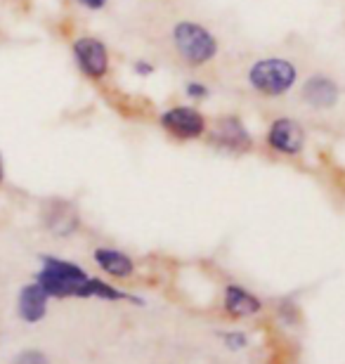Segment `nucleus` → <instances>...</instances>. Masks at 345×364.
<instances>
[{"label": "nucleus", "instance_id": "17", "mask_svg": "<svg viewBox=\"0 0 345 364\" xmlns=\"http://www.w3.org/2000/svg\"><path fill=\"white\" fill-rule=\"evenodd\" d=\"M78 5H83L85 10H92V12H97V10H105L109 0H76Z\"/></svg>", "mask_w": 345, "mask_h": 364}, {"label": "nucleus", "instance_id": "15", "mask_svg": "<svg viewBox=\"0 0 345 364\" xmlns=\"http://www.w3.org/2000/svg\"><path fill=\"white\" fill-rule=\"evenodd\" d=\"M14 364H50V362L41 350H26L14 360Z\"/></svg>", "mask_w": 345, "mask_h": 364}, {"label": "nucleus", "instance_id": "12", "mask_svg": "<svg viewBox=\"0 0 345 364\" xmlns=\"http://www.w3.org/2000/svg\"><path fill=\"white\" fill-rule=\"evenodd\" d=\"M48 223H50V230H53L55 235L67 237L78 228L76 208H73L71 203L57 201V203H53V215H48Z\"/></svg>", "mask_w": 345, "mask_h": 364}, {"label": "nucleus", "instance_id": "2", "mask_svg": "<svg viewBox=\"0 0 345 364\" xmlns=\"http://www.w3.org/2000/svg\"><path fill=\"white\" fill-rule=\"evenodd\" d=\"M300 69L286 57H260L246 69V85L255 95L277 100L289 95L298 85Z\"/></svg>", "mask_w": 345, "mask_h": 364}, {"label": "nucleus", "instance_id": "16", "mask_svg": "<svg viewBox=\"0 0 345 364\" xmlns=\"http://www.w3.org/2000/svg\"><path fill=\"white\" fill-rule=\"evenodd\" d=\"M133 71L139 76V78H147V76H154V71H156V67L149 62V60H135L133 62Z\"/></svg>", "mask_w": 345, "mask_h": 364}, {"label": "nucleus", "instance_id": "18", "mask_svg": "<svg viewBox=\"0 0 345 364\" xmlns=\"http://www.w3.org/2000/svg\"><path fill=\"white\" fill-rule=\"evenodd\" d=\"M5 180V164H3V154H0V182Z\"/></svg>", "mask_w": 345, "mask_h": 364}, {"label": "nucleus", "instance_id": "3", "mask_svg": "<svg viewBox=\"0 0 345 364\" xmlns=\"http://www.w3.org/2000/svg\"><path fill=\"white\" fill-rule=\"evenodd\" d=\"M90 279L80 265L55 256H43V267L36 274L50 298H90Z\"/></svg>", "mask_w": 345, "mask_h": 364}, {"label": "nucleus", "instance_id": "4", "mask_svg": "<svg viewBox=\"0 0 345 364\" xmlns=\"http://www.w3.org/2000/svg\"><path fill=\"white\" fill-rule=\"evenodd\" d=\"M159 126L178 142L203 140L208 133V119L196 105H173L161 112Z\"/></svg>", "mask_w": 345, "mask_h": 364}, {"label": "nucleus", "instance_id": "11", "mask_svg": "<svg viewBox=\"0 0 345 364\" xmlns=\"http://www.w3.org/2000/svg\"><path fill=\"white\" fill-rule=\"evenodd\" d=\"M48 301H50V296L46 294V289H43L38 282L26 284V287L19 291V301H17L19 317L28 324L41 322L48 312Z\"/></svg>", "mask_w": 345, "mask_h": 364}, {"label": "nucleus", "instance_id": "6", "mask_svg": "<svg viewBox=\"0 0 345 364\" xmlns=\"http://www.w3.org/2000/svg\"><path fill=\"white\" fill-rule=\"evenodd\" d=\"M265 144L277 156L298 159L305 151L307 130L303 123L298 119H293V116H277V119L270 121V126H267Z\"/></svg>", "mask_w": 345, "mask_h": 364}, {"label": "nucleus", "instance_id": "5", "mask_svg": "<svg viewBox=\"0 0 345 364\" xmlns=\"http://www.w3.org/2000/svg\"><path fill=\"white\" fill-rule=\"evenodd\" d=\"M71 55L78 71L90 81H105L112 71V55L107 43L97 36H78L71 43Z\"/></svg>", "mask_w": 345, "mask_h": 364}, {"label": "nucleus", "instance_id": "10", "mask_svg": "<svg viewBox=\"0 0 345 364\" xmlns=\"http://www.w3.org/2000/svg\"><path fill=\"white\" fill-rule=\"evenodd\" d=\"M92 258L100 270L109 277H114V279H128V277H133V272H135V260L121 249L100 246V249L92 251Z\"/></svg>", "mask_w": 345, "mask_h": 364}, {"label": "nucleus", "instance_id": "8", "mask_svg": "<svg viewBox=\"0 0 345 364\" xmlns=\"http://www.w3.org/2000/svg\"><path fill=\"white\" fill-rule=\"evenodd\" d=\"M341 97H343L341 83L334 76L324 74V71H314L300 85V100L312 112H331L334 107H339Z\"/></svg>", "mask_w": 345, "mask_h": 364}, {"label": "nucleus", "instance_id": "9", "mask_svg": "<svg viewBox=\"0 0 345 364\" xmlns=\"http://www.w3.org/2000/svg\"><path fill=\"white\" fill-rule=\"evenodd\" d=\"M223 308L230 317L244 319L253 317L262 310V301L248 289L239 287V284H227L223 291Z\"/></svg>", "mask_w": 345, "mask_h": 364}, {"label": "nucleus", "instance_id": "7", "mask_svg": "<svg viewBox=\"0 0 345 364\" xmlns=\"http://www.w3.org/2000/svg\"><path fill=\"white\" fill-rule=\"evenodd\" d=\"M208 142L216 149H223L227 154H246L253 149V135L244 119L237 114H223L208 126Z\"/></svg>", "mask_w": 345, "mask_h": 364}, {"label": "nucleus", "instance_id": "13", "mask_svg": "<svg viewBox=\"0 0 345 364\" xmlns=\"http://www.w3.org/2000/svg\"><path fill=\"white\" fill-rule=\"evenodd\" d=\"M185 95L194 102V105H201V102H206L211 97V88L203 81H196V78H192V81L185 83Z\"/></svg>", "mask_w": 345, "mask_h": 364}, {"label": "nucleus", "instance_id": "1", "mask_svg": "<svg viewBox=\"0 0 345 364\" xmlns=\"http://www.w3.org/2000/svg\"><path fill=\"white\" fill-rule=\"evenodd\" d=\"M171 46L189 69H203L218 60L220 41L206 24L196 19H178L171 26Z\"/></svg>", "mask_w": 345, "mask_h": 364}, {"label": "nucleus", "instance_id": "14", "mask_svg": "<svg viewBox=\"0 0 345 364\" xmlns=\"http://www.w3.org/2000/svg\"><path fill=\"white\" fill-rule=\"evenodd\" d=\"M223 341L230 350H241V348H246L248 336L244 331H227V333H223Z\"/></svg>", "mask_w": 345, "mask_h": 364}]
</instances>
